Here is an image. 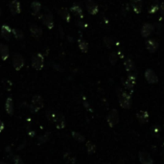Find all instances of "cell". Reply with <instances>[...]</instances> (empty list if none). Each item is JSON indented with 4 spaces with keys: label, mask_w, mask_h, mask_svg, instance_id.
<instances>
[{
    "label": "cell",
    "mask_w": 164,
    "mask_h": 164,
    "mask_svg": "<svg viewBox=\"0 0 164 164\" xmlns=\"http://www.w3.org/2000/svg\"><path fill=\"white\" fill-rule=\"evenodd\" d=\"M118 92V101H119V105L121 108H123L125 109H131L132 106V96L131 94L128 93L127 91L123 90H117Z\"/></svg>",
    "instance_id": "6da1fadb"
},
{
    "label": "cell",
    "mask_w": 164,
    "mask_h": 164,
    "mask_svg": "<svg viewBox=\"0 0 164 164\" xmlns=\"http://www.w3.org/2000/svg\"><path fill=\"white\" fill-rule=\"evenodd\" d=\"M43 108V99L40 95H34L32 98V103L30 106V109L33 112L39 111L40 109Z\"/></svg>",
    "instance_id": "7a4b0ae2"
},
{
    "label": "cell",
    "mask_w": 164,
    "mask_h": 164,
    "mask_svg": "<svg viewBox=\"0 0 164 164\" xmlns=\"http://www.w3.org/2000/svg\"><path fill=\"white\" fill-rule=\"evenodd\" d=\"M32 66L36 70H41L44 66V57L40 53H37L32 58Z\"/></svg>",
    "instance_id": "3957f363"
},
{
    "label": "cell",
    "mask_w": 164,
    "mask_h": 164,
    "mask_svg": "<svg viewBox=\"0 0 164 164\" xmlns=\"http://www.w3.org/2000/svg\"><path fill=\"white\" fill-rule=\"evenodd\" d=\"M106 122L110 128H113L114 126L119 123V113L115 109H111L109 112L108 116H106Z\"/></svg>",
    "instance_id": "277c9868"
},
{
    "label": "cell",
    "mask_w": 164,
    "mask_h": 164,
    "mask_svg": "<svg viewBox=\"0 0 164 164\" xmlns=\"http://www.w3.org/2000/svg\"><path fill=\"white\" fill-rule=\"evenodd\" d=\"M25 60L19 53H14L13 55V66L17 71H19L24 66Z\"/></svg>",
    "instance_id": "5b68a950"
},
{
    "label": "cell",
    "mask_w": 164,
    "mask_h": 164,
    "mask_svg": "<svg viewBox=\"0 0 164 164\" xmlns=\"http://www.w3.org/2000/svg\"><path fill=\"white\" fill-rule=\"evenodd\" d=\"M145 79H146V81L149 83H152V85H154V83H156L158 82V75L155 74V72L152 70V69H150V68H148L145 71Z\"/></svg>",
    "instance_id": "8992f818"
},
{
    "label": "cell",
    "mask_w": 164,
    "mask_h": 164,
    "mask_svg": "<svg viewBox=\"0 0 164 164\" xmlns=\"http://www.w3.org/2000/svg\"><path fill=\"white\" fill-rule=\"evenodd\" d=\"M53 122L55 123L57 129H63L65 127V124H66L65 118H64V116L62 113H56Z\"/></svg>",
    "instance_id": "52a82bcc"
},
{
    "label": "cell",
    "mask_w": 164,
    "mask_h": 164,
    "mask_svg": "<svg viewBox=\"0 0 164 164\" xmlns=\"http://www.w3.org/2000/svg\"><path fill=\"white\" fill-rule=\"evenodd\" d=\"M138 158L141 164H154V159L146 152H139Z\"/></svg>",
    "instance_id": "ba28073f"
},
{
    "label": "cell",
    "mask_w": 164,
    "mask_h": 164,
    "mask_svg": "<svg viewBox=\"0 0 164 164\" xmlns=\"http://www.w3.org/2000/svg\"><path fill=\"white\" fill-rule=\"evenodd\" d=\"M9 9L11 11V13H12L14 16H16V14H18L21 13V5H20V2L18 1V0H13L12 2L9 4Z\"/></svg>",
    "instance_id": "9c48e42d"
},
{
    "label": "cell",
    "mask_w": 164,
    "mask_h": 164,
    "mask_svg": "<svg viewBox=\"0 0 164 164\" xmlns=\"http://www.w3.org/2000/svg\"><path fill=\"white\" fill-rule=\"evenodd\" d=\"M135 83H136L135 76V75H129L127 80L124 82L125 88H127L128 90L131 91V92H132V88H133V86H135Z\"/></svg>",
    "instance_id": "30bf717a"
},
{
    "label": "cell",
    "mask_w": 164,
    "mask_h": 164,
    "mask_svg": "<svg viewBox=\"0 0 164 164\" xmlns=\"http://www.w3.org/2000/svg\"><path fill=\"white\" fill-rule=\"evenodd\" d=\"M30 33H31V35L33 37H35V39H40V37L42 36V29H41L40 26H37L36 24H32L30 25Z\"/></svg>",
    "instance_id": "8fae6325"
},
{
    "label": "cell",
    "mask_w": 164,
    "mask_h": 164,
    "mask_svg": "<svg viewBox=\"0 0 164 164\" xmlns=\"http://www.w3.org/2000/svg\"><path fill=\"white\" fill-rule=\"evenodd\" d=\"M86 7L87 12L90 14H92V16H95V14L98 13V10H99L98 6L94 1H92V0H86Z\"/></svg>",
    "instance_id": "7c38bea8"
},
{
    "label": "cell",
    "mask_w": 164,
    "mask_h": 164,
    "mask_svg": "<svg viewBox=\"0 0 164 164\" xmlns=\"http://www.w3.org/2000/svg\"><path fill=\"white\" fill-rule=\"evenodd\" d=\"M42 22L46 27L51 30L54 28V19H53V16L51 14H45L42 16Z\"/></svg>",
    "instance_id": "4fadbf2b"
},
{
    "label": "cell",
    "mask_w": 164,
    "mask_h": 164,
    "mask_svg": "<svg viewBox=\"0 0 164 164\" xmlns=\"http://www.w3.org/2000/svg\"><path fill=\"white\" fill-rule=\"evenodd\" d=\"M136 119L140 124H146L149 121V112L147 110H139L136 113Z\"/></svg>",
    "instance_id": "5bb4252c"
},
{
    "label": "cell",
    "mask_w": 164,
    "mask_h": 164,
    "mask_svg": "<svg viewBox=\"0 0 164 164\" xmlns=\"http://www.w3.org/2000/svg\"><path fill=\"white\" fill-rule=\"evenodd\" d=\"M154 32V26L150 23H145L142 26V29H141V35L144 37H148L151 34Z\"/></svg>",
    "instance_id": "9a60e30c"
},
{
    "label": "cell",
    "mask_w": 164,
    "mask_h": 164,
    "mask_svg": "<svg viewBox=\"0 0 164 164\" xmlns=\"http://www.w3.org/2000/svg\"><path fill=\"white\" fill-rule=\"evenodd\" d=\"M11 35H12V29L10 28L9 25H2L1 26V36L4 40H10L11 39Z\"/></svg>",
    "instance_id": "2e32d148"
},
{
    "label": "cell",
    "mask_w": 164,
    "mask_h": 164,
    "mask_svg": "<svg viewBox=\"0 0 164 164\" xmlns=\"http://www.w3.org/2000/svg\"><path fill=\"white\" fill-rule=\"evenodd\" d=\"M146 48L149 52L155 53L158 48V42L155 40H148L146 41Z\"/></svg>",
    "instance_id": "e0dca14e"
},
{
    "label": "cell",
    "mask_w": 164,
    "mask_h": 164,
    "mask_svg": "<svg viewBox=\"0 0 164 164\" xmlns=\"http://www.w3.org/2000/svg\"><path fill=\"white\" fill-rule=\"evenodd\" d=\"M0 58L2 60H6L9 58V47L4 43H0Z\"/></svg>",
    "instance_id": "ac0fdd59"
},
{
    "label": "cell",
    "mask_w": 164,
    "mask_h": 164,
    "mask_svg": "<svg viewBox=\"0 0 164 164\" xmlns=\"http://www.w3.org/2000/svg\"><path fill=\"white\" fill-rule=\"evenodd\" d=\"M5 109H6V112L8 113L9 115H13V113H14V101L11 97L7 98L6 104H5Z\"/></svg>",
    "instance_id": "d6986e66"
},
{
    "label": "cell",
    "mask_w": 164,
    "mask_h": 164,
    "mask_svg": "<svg viewBox=\"0 0 164 164\" xmlns=\"http://www.w3.org/2000/svg\"><path fill=\"white\" fill-rule=\"evenodd\" d=\"M132 6L136 14L142 12V0H132Z\"/></svg>",
    "instance_id": "ffe728a7"
},
{
    "label": "cell",
    "mask_w": 164,
    "mask_h": 164,
    "mask_svg": "<svg viewBox=\"0 0 164 164\" xmlns=\"http://www.w3.org/2000/svg\"><path fill=\"white\" fill-rule=\"evenodd\" d=\"M59 14L60 17H62L64 20H65L66 22H69L70 21V14H69V11H68L67 9L65 8H62L60 9L59 11Z\"/></svg>",
    "instance_id": "44dd1931"
},
{
    "label": "cell",
    "mask_w": 164,
    "mask_h": 164,
    "mask_svg": "<svg viewBox=\"0 0 164 164\" xmlns=\"http://www.w3.org/2000/svg\"><path fill=\"white\" fill-rule=\"evenodd\" d=\"M31 9L33 11V14H34V16H36V14H37L40 13V11L41 9V4L39 1L35 0V1H33L31 3Z\"/></svg>",
    "instance_id": "7402d4cb"
},
{
    "label": "cell",
    "mask_w": 164,
    "mask_h": 164,
    "mask_svg": "<svg viewBox=\"0 0 164 164\" xmlns=\"http://www.w3.org/2000/svg\"><path fill=\"white\" fill-rule=\"evenodd\" d=\"M70 11L75 14V16H77V17H79L83 18V10H82V8H81V7H80L79 5L74 4V5L70 8Z\"/></svg>",
    "instance_id": "603a6c76"
},
{
    "label": "cell",
    "mask_w": 164,
    "mask_h": 164,
    "mask_svg": "<svg viewBox=\"0 0 164 164\" xmlns=\"http://www.w3.org/2000/svg\"><path fill=\"white\" fill-rule=\"evenodd\" d=\"M124 66H125V69L126 71H128V72H132L133 69H135V64H133L132 63V60L131 59H125L124 60Z\"/></svg>",
    "instance_id": "cb8c5ba5"
},
{
    "label": "cell",
    "mask_w": 164,
    "mask_h": 164,
    "mask_svg": "<svg viewBox=\"0 0 164 164\" xmlns=\"http://www.w3.org/2000/svg\"><path fill=\"white\" fill-rule=\"evenodd\" d=\"M78 44H79L80 50H81L83 53H86L87 51H88V43H87L85 40L80 39L78 40Z\"/></svg>",
    "instance_id": "d4e9b609"
},
{
    "label": "cell",
    "mask_w": 164,
    "mask_h": 164,
    "mask_svg": "<svg viewBox=\"0 0 164 164\" xmlns=\"http://www.w3.org/2000/svg\"><path fill=\"white\" fill-rule=\"evenodd\" d=\"M12 34L17 40H22L24 39V34L20 29H12Z\"/></svg>",
    "instance_id": "484cf974"
},
{
    "label": "cell",
    "mask_w": 164,
    "mask_h": 164,
    "mask_svg": "<svg viewBox=\"0 0 164 164\" xmlns=\"http://www.w3.org/2000/svg\"><path fill=\"white\" fill-rule=\"evenodd\" d=\"M86 152L88 155H93L95 152H96V146H95V144L93 142H91V141H87L86 144Z\"/></svg>",
    "instance_id": "4316f807"
},
{
    "label": "cell",
    "mask_w": 164,
    "mask_h": 164,
    "mask_svg": "<svg viewBox=\"0 0 164 164\" xmlns=\"http://www.w3.org/2000/svg\"><path fill=\"white\" fill-rule=\"evenodd\" d=\"M72 137L76 140V141H78V142L80 143H83V142H85V136L82 135L81 133H79V132H72Z\"/></svg>",
    "instance_id": "83f0119b"
},
{
    "label": "cell",
    "mask_w": 164,
    "mask_h": 164,
    "mask_svg": "<svg viewBox=\"0 0 164 164\" xmlns=\"http://www.w3.org/2000/svg\"><path fill=\"white\" fill-rule=\"evenodd\" d=\"M117 60H118V57H117L116 53H111V54L109 55V62L112 65H114V64L117 63Z\"/></svg>",
    "instance_id": "f1b7e54d"
},
{
    "label": "cell",
    "mask_w": 164,
    "mask_h": 164,
    "mask_svg": "<svg viewBox=\"0 0 164 164\" xmlns=\"http://www.w3.org/2000/svg\"><path fill=\"white\" fill-rule=\"evenodd\" d=\"M13 162H14V164H24L23 160H22L20 158V156H18V155L13 156Z\"/></svg>",
    "instance_id": "f546056e"
},
{
    "label": "cell",
    "mask_w": 164,
    "mask_h": 164,
    "mask_svg": "<svg viewBox=\"0 0 164 164\" xmlns=\"http://www.w3.org/2000/svg\"><path fill=\"white\" fill-rule=\"evenodd\" d=\"M49 137H50V135H49V133H46V135H42V136H40V137H39L40 143L47 142V141L49 140Z\"/></svg>",
    "instance_id": "4dcf8cb0"
},
{
    "label": "cell",
    "mask_w": 164,
    "mask_h": 164,
    "mask_svg": "<svg viewBox=\"0 0 164 164\" xmlns=\"http://www.w3.org/2000/svg\"><path fill=\"white\" fill-rule=\"evenodd\" d=\"M104 43L106 44V46L109 48V47H111V45H112V40L110 37H104Z\"/></svg>",
    "instance_id": "1f68e13d"
},
{
    "label": "cell",
    "mask_w": 164,
    "mask_h": 164,
    "mask_svg": "<svg viewBox=\"0 0 164 164\" xmlns=\"http://www.w3.org/2000/svg\"><path fill=\"white\" fill-rule=\"evenodd\" d=\"M3 86H4L5 89L10 90L11 86H12V83H11L10 81H7V80H4V81H3Z\"/></svg>",
    "instance_id": "d6a6232c"
},
{
    "label": "cell",
    "mask_w": 164,
    "mask_h": 164,
    "mask_svg": "<svg viewBox=\"0 0 164 164\" xmlns=\"http://www.w3.org/2000/svg\"><path fill=\"white\" fill-rule=\"evenodd\" d=\"M158 10V5H155V6L152 7V9L150 10V12H151L152 14H154V13H155Z\"/></svg>",
    "instance_id": "836d02e7"
},
{
    "label": "cell",
    "mask_w": 164,
    "mask_h": 164,
    "mask_svg": "<svg viewBox=\"0 0 164 164\" xmlns=\"http://www.w3.org/2000/svg\"><path fill=\"white\" fill-rule=\"evenodd\" d=\"M52 66L54 67L55 69H57V70H59V71H63V68L60 67V65H58V64H57V63H53V64H52Z\"/></svg>",
    "instance_id": "e575fe53"
},
{
    "label": "cell",
    "mask_w": 164,
    "mask_h": 164,
    "mask_svg": "<svg viewBox=\"0 0 164 164\" xmlns=\"http://www.w3.org/2000/svg\"><path fill=\"white\" fill-rule=\"evenodd\" d=\"M159 10H160V13H161V14L164 17V2L161 3L160 4V7H159Z\"/></svg>",
    "instance_id": "d590c367"
},
{
    "label": "cell",
    "mask_w": 164,
    "mask_h": 164,
    "mask_svg": "<svg viewBox=\"0 0 164 164\" xmlns=\"http://www.w3.org/2000/svg\"><path fill=\"white\" fill-rule=\"evenodd\" d=\"M3 129H4V123H3L1 120H0V132H1Z\"/></svg>",
    "instance_id": "8d00e7d4"
},
{
    "label": "cell",
    "mask_w": 164,
    "mask_h": 164,
    "mask_svg": "<svg viewBox=\"0 0 164 164\" xmlns=\"http://www.w3.org/2000/svg\"><path fill=\"white\" fill-rule=\"evenodd\" d=\"M161 155H162V158H164V143L162 145V151H161Z\"/></svg>",
    "instance_id": "74e56055"
},
{
    "label": "cell",
    "mask_w": 164,
    "mask_h": 164,
    "mask_svg": "<svg viewBox=\"0 0 164 164\" xmlns=\"http://www.w3.org/2000/svg\"><path fill=\"white\" fill-rule=\"evenodd\" d=\"M0 164H7V163H5V162H3V161H0Z\"/></svg>",
    "instance_id": "f35d334b"
},
{
    "label": "cell",
    "mask_w": 164,
    "mask_h": 164,
    "mask_svg": "<svg viewBox=\"0 0 164 164\" xmlns=\"http://www.w3.org/2000/svg\"><path fill=\"white\" fill-rule=\"evenodd\" d=\"M1 14H2V11H1V9H0V17H1Z\"/></svg>",
    "instance_id": "ab89813d"
},
{
    "label": "cell",
    "mask_w": 164,
    "mask_h": 164,
    "mask_svg": "<svg viewBox=\"0 0 164 164\" xmlns=\"http://www.w3.org/2000/svg\"><path fill=\"white\" fill-rule=\"evenodd\" d=\"M163 127H164V124H163Z\"/></svg>",
    "instance_id": "60d3db41"
}]
</instances>
